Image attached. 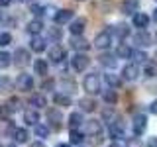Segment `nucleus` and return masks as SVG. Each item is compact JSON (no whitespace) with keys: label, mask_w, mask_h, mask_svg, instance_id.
Returning a JSON list of instances; mask_svg holds the SVG:
<instances>
[{"label":"nucleus","mask_w":157,"mask_h":147,"mask_svg":"<svg viewBox=\"0 0 157 147\" xmlns=\"http://www.w3.org/2000/svg\"><path fill=\"white\" fill-rule=\"evenodd\" d=\"M82 88H85V92L88 96H96L98 92L102 90L100 77H98L96 73H88V75L85 77V81H82Z\"/></svg>","instance_id":"f257e3e1"},{"label":"nucleus","mask_w":157,"mask_h":147,"mask_svg":"<svg viewBox=\"0 0 157 147\" xmlns=\"http://www.w3.org/2000/svg\"><path fill=\"white\" fill-rule=\"evenodd\" d=\"M29 61H32V55H29V51H28L26 47H18L16 51H14V55H12V65L24 69V67L29 65Z\"/></svg>","instance_id":"f03ea898"},{"label":"nucleus","mask_w":157,"mask_h":147,"mask_svg":"<svg viewBox=\"0 0 157 147\" xmlns=\"http://www.w3.org/2000/svg\"><path fill=\"white\" fill-rule=\"evenodd\" d=\"M108 131H110V137L112 139H122L124 137V134H126V124H124V120L122 118H116L114 122H110L108 124Z\"/></svg>","instance_id":"7ed1b4c3"},{"label":"nucleus","mask_w":157,"mask_h":147,"mask_svg":"<svg viewBox=\"0 0 157 147\" xmlns=\"http://www.w3.org/2000/svg\"><path fill=\"white\" fill-rule=\"evenodd\" d=\"M141 75V71H140V65H136V63H128V65L122 67V75L120 78L122 81H137Z\"/></svg>","instance_id":"20e7f679"},{"label":"nucleus","mask_w":157,"mask_h":147,"mask_svg":"<svg viewBox=\"0 0 157 147\" xmlns=\"http://www.w3.org/2000/svg\"><path fill=\"white\" fill-rule=\"evenodd\" d=\"M47 55H49V59H51V63L59 65V63H63L67 59V51H65V47H61L59 43H53V45L49 47Z\"/></svg>","instance_id":"39448f33"},{"label":"nucleus","mask_w":157,"mask_h":147,"mask_svg":"<svg viewBox=\"0 0 157 147\" xmlns=\"http://www.w3.org/2000/svg\"><path fill=\"white\" fill-rule=\"evenodd\" d=\"M88 63H90V57H88L86 53H75L73 59H71V67H73V71H77V73H82L88 67Z\"/></svg>","instance_id":"423d86ee"},{"label":"nucleus","mask_w":157,"mask_h":147,"mask_svg":"<svg viewBox=\"0 0 157 147\" xmlns=\"http://www.w3.org/2000/svg\"><path fill=\"white\" fill-rule=\"evenodd\" d=\"M47 122L51 124V127L55 131H61V122H63V114L57 108H47Z\"/></svg>","instance_id":"0eeeda50"},{"label":"nucleus","mask_w":157,"mask_h":147,"mask_svg":"<svg viewBox=\"0 0 157 147\" xmlns=\"http://www.w3.org/2000/svg\"><path fill=\"white\" fill-rule=\"evenodd\" d=\"M104 32H108L110 36L114 33V36H116V37L122 41V39H126L128 36H130V26L122 22V24H116V26H108V28L104 29Z\"/></svg>","instance_id":"6e6552de"},{"label":"nucleus","mask_w":157,"mask_h":147,"mask_svg":"<svg viewBox=\"0 0 157 147\" xmlns=\"http://www.w3.org/2000/svg\"><path fill=\"white\" fill-rule=\"evenodd\" d=\"M16 88L22 92H28L33 88V77L28 75V73H20L18 78H16Z\"/></svg>","instance_id":"1a4fd4ad"},{"label":"nucleus","mask_w":157,"mask_h":147,"mask_svg":"<svg viewBox=\"0 0 157 147\" xmlns=\"http://www.w3.org/2000/svg\"><path fill=\"white\" fill-rule=\"evenodd\" d=\"M132 127H134V135L140 137V135L147 130V116H145V114H136V116H134V124H132Z\"/></svg>","instance_id":"9d476101"},{"label":"nucleus","mask_w":157,"mask_h":147,"mask_svg":"<svg viewBox=\"0 0 157 147\" xmlns=\"http://www.w3.org/2000/svg\"><path fill=\"white\" fill-rule=\"evenodd\" d=\"M110 43H112V36H110L108 32H100V33L94 37L92 45H94L96 49H100V51H106V49L110 47Z\"/></svg>","instance_id":"9b49d317"},{"label":"nucleus","mask_w":157,"mask_h":147,"mask_svg":"<svg viewBox=\"0 0 157 147\" xmlns=\"http://www.w3.org/2000/svg\"><path fill=\"white\" fill-rule=\"evenodd\" d=\"M43 28H45V26H43L41 18H33V20H29V22L26 24V32H28L32 37H36V36H41Z\"/></svg>","instance_id":"f8f14e48"},{"label":"nucleus","mask_w":157,"mask_h":147,"mask_svg":"<svg viewBox=\"0 0 157 147\" xmlns=\"http://www.w3.org/2000/svg\"><path fill=\"white\" fill-rule=\"evenodd\" d=\"M98 63L106 69H116L118 67V57L112 55V53H108V51H102L100 55H98Z\"/></svg>","instance_id":"ddd939ff"},{"label":"nucleus","mask_w":157,"mask_h":147,"mask_svg":"<svg viewBox=\"0 0 157 147\" xmlns=\"http://www.w3.org/2000/svg\"><path fill=\"white\" fill-rule=\"evenodd\" d=\"M120 8H122V14L134 16V14L140 12V0H122Z\"/></svg>","instance_id":"4468645a"},{"label":"nucleus","mask_w":157,"mask_h":147,"mask_svg":"<svg viewBox=\"0 0 157 147\" xmlns=\"http://www.w3.org/2000/svg\"><path fill=\"white\" fill-rule=\"evenodd\" d=\"M73 20V10L69 8H63V10H57V14H53V22L57 26H63V24H69Z\"/></svg>","instance_id":"2eb2a0df"},{"label":"nucleus","mask_w":157,"mask_h":147,"mask_svg":"<svg viewBox=\"0 0 157 147\" xmlns=\"http://www.w3.org/2000/svg\"><path fill=\"white\" fill-rule=\"evenodd\" d=\"M88 47H90V43H88L85 37H81V36H71V49H75L77 53H85Z\"/></svg>","instance_id":"dca6fc26"},{"label":"nucleus","mask_w":157,"mask_h":147,"mask_svg":"<svg viewBox=\"0 0 157 147\" xmlns=\"http://www.w3.org/2000/svg\"><path fill=\"white\" fill-rule=\"evenodd\" d=\"M47 49V39L41 37V36H36L32 37V41H29V51L33 53H43Z\"/></svg>","instance_id":"f3484780"},{"label":"nucleus","mask_w":157,"mask_h":147,"mask_svg":"<svg viewBox=\"0 0 157 147\" xmlns=\"http://www.w3.org/2000/svg\"><path fill=\"white\" fill-rule=\"evenodd\" d=\"M134 43L137 45V49L140 47H149L151 45V36L145 32V29H140V32H136V36H134Z\"/></svg>","instance_id":"a211bd4d"},{"label":"nucleus","mask_w":157,"mask_h":147,"mask_svg":"<svg viewBox=\"0 0 157 147\" xmlns=\"http://www.w3.org/2000/svg\"><path fill=\"white\" fill-rule=\"evenodd\" d=\"M149 22H151V18L147 16L145 12H137L132 16V24L137 28V29H145L147 26H149Z\"/></svg>","instance_id":"6ab92c4d"},{"label":"nucleus","mask_w":157,"mask_h":147,"mask_svg":"<svg viewBox=\"0 0 157 147\" xmlns=\"http://www.w3.org/2000/svg\"><path fill=\"white\" fill-rule=\"evenodd\" d=\"M2 108H4V112H6V114L12 116V114H16V112L22 110V100H20V98H16V96H12V98H8V102H6Z\"/></svg>","instance_id":"aec40b11"},{"label":"nucleus","mask_w":157,"mask_h":147,"mask_svg":"<svg viewBox=\"0 0 157 147\" xmlns=\"http://www.w3.org/2000/svg\"><path fill=\"white\" fill-rule=\"evenodd\" d=\"M85 28H86V20L85 18H77V20H73V22H71L69 32H71V36H82Z\"/></svg>","instance_id":"412c9836"},{"label":"nucleus","mask_w":157,"mask_h":147,"mask_svg":"<svg viewBox=\"0 0 157 147\" xmlns=\"http://www.w3.org/2000/svg\"><path fill=\"white\" fill-rule=\"evenodd\" d=\"M59 86H61V90H63V94H75L77 92V82L73 81V78H63L61 82H59Z\"/></svg>","instance_id":"4be33fe9"},{"label":"nucleus","mask_w":157,"mask_h":147,"mask_svg":"<svg viewBox=\"0 0 157 147\" xmlns=\"http://www.w3.org/2000/svg\"><path fill=\"white\" fill-rule=\"evenodd\" d=\"M33 73H36V75H39V77H47L49 65H47L45 59H36V63H33Z\"/></svg>","instance_id":"5701e85b"},{"label":"nucleus","mask_w":157,"mask_h":147,"mask_svg":"<svg viewBox=\"0 0 157 147\" xmlns=\"http://www.w3.org/2000/svg\"><path fill=\"white\" fill-rule=\"evenodd\" d=\"M78 106H81L82 112H94L96 110V100L92 96H85L78 100Z\"/></svg>","instance_id":"b1692460"},{"label":"nucleus","mask_w":157,"mask_h":147,"mask_svg":"<svg viewBox=\"0 0 157 147\" xmlns=\"http://www.w3.org/2000/svg\"><path fill=\"white\" fill-rule=\"evenodd\" d=\"M85 130H86V135H96V134H102V124L98 120H88L85 124Z\"/></svg>","instance_id":"393cba45"},{"label":"nucleus","mask_w":157,"mask_h":147,"mask_svg":"<svg viewBox=\"0 0 157 147\" xmlns=\"http://www.w3.org/2000/svg\"><path fill=\"white\" fill-rule=\"evenodd\" d=\"M12 137H14L16 143H26V141L29 139V134H28L26 127H16V130L12 131Z\"/></svg>","instance_id":"a878e982"},{"label":"nucleus","mask_w":157,"mask_h":147,"mask_svg":"<svg viewBox=\"0 0 157 147\" xmlns=\"http://www.w3.org/2000/svg\"><path fill=\"white\" fill-rule=\"evenodd\" d=\"M132 63H136V65H140V63H147V53L141 51V49H132Z\"/></svg>","instance_id":"bb28decb"},{"label":"nucleus","mask_w":157,"mask_h":147,"mask_svg":"<svg viewBox=\"0 0 157 147\" xmlns=\"http://www.w3.org/2000/svg\"><path fill=\"white\" fill-rule=\"evenodd\" d=\"M53 102L61 108H67V106H71V96L63 94V92H57V94H53Z\"/></svg>","instance_id":"cd10ccee"},{"label":"nucleus","mask_w":157,"mask_h":147,"mask_svg":"<svg viewBox=\"0 0 157 147\" xmlns=\"http://www.w3.org/2000/svg\"><path fill=\"white\" fill-rule=\"evenodd\" d=\"M104 82H106L110 88H114V90L122 86V78H120V75H112V73H110V75H104Z\"/></svg>","instance_id":"c85d7f7f"},{"label":"nucleus","mask_w":157,"mask_h":147,"mask_svg":"<svg viewBox=\"0 0 157 147\" xmlns=\"http://www.w3.org/2000/svg\"><path fill=\"white\" fill-rule=\"evenodd\" d=\"M24 122H26V126H36L39 122V114L36 110H26L24 112Z\"/></svg>","instance_id":"c756f323"},{"label":"nucleus","mask_w":157,"mask_h":147,"mask_svg":"<svg viewBox=\"0 0 157 147\" xmlns=\"http://www.w3.org/2000/svg\"><path fill=\"white\" fill-rule=\"evenodd\" d=\"M116 57L118 59H130L132 57V47L126 45V43H120L116 49Z\"/></svg>","instance_id":"7c9ffc66"},{"label":"nucleus","mask_w":157,"mask_h":147,"mask_svg":"<svg viewBox=\"0 0 157 147\" xmlns=\"http://www.w3.org/2000/svg\"><path fill=\"white\" fill-rule=\"evenodd\" d=\"M85 141V134L81 130H71V137H69V143L71 145H81Z\"/></svg>","instance_id":"2f4dec72"},{"label":"nucleus","mask_w":157,"mask_h":147,"mask_svg":"<svg viewBox=\"0 0 157 147\" xmlns=\"http://www.w3.org/2000/svg\"><path fill=\"white\" fill-rule=\"evenodd\" d=\"M29 104H32L33 108H45L47 106V98L43 94H33L32 98H29Z\"/></svg>","instance_id":"473e14b6"},{"label":"nucleus","mask_w":157,"mask_h":147,"mask_svg":"<svg viewBox=\"0 0 157 147\" xmlns=\"http://www.w3.org/2000/svg\"><path fill=\"white\" fill-rule=\"evenodd\" d=\"M81 124H82V114L81 112H75V114L69 116V127H71V130H78Z\"/></svg>","instance_id":"72a5a7b5"},{"label":"nucleus","mask_w":157,"mask_h":147,"mask_svg":"<svg viewBox=\"0 0 157 147\" xmlns=\"http://www.w3.org/2000/svg\"><path fill=\"white\" fill-rule=\"evenodd\" d=\"M16 130V126H14V122L12 120H0V131H2L4 135H8V134H12V131Z\"/></svg>","instance_id":"f704fd0d"},{"label":"nucleus","mask_w":157,"mask_h":147,"mask_svg":"<svg viewBox=\"0 0 157 147\" xmlns=\"http://www.w3.org/2000/svg\"><path fill=\"white\" fill-rule=\"evenodd\" d=\"M104 102L110 106H114L118 102V92L114 90V88H108V90H104Z\"/></svg>","instance_id":"c9c22d12"},{"label":"nucleus","mask_w":157,"mask_h":147,"mask_svg":"<svg viewBox=\"0 0 157 147\" xmlns=\"http://www.w3.org/2000/svg\"><path fill=\"white\" fill-rule=\"evenodd\" d=\"M33 131H36V135L39 137V139H45V137L49 135V126L36 124V126H33Z\"/></svg>","instance_id":"e433bc0d"},{"label":"nucleus","mask_w":157,"mask_h":147,"mask_svg":"<svg viewBox=\"0 0 157 147\" xmlns=\"http://www.w3.org/2000/svg\"><path fill=\"white\" fill-rule=\"evenodd\" d=\"M12 65V55L8 51H0V69H8Z\"/></svg>","instance_id":"4c0bfd02"},{"label":"nucleus","mask_w":157,"mask_h":147,"mask_svg":"<svg viewBox=\"0 0 157 147\" xmlns=\"http://www.w3.org/2000/svg\"><path fill=\"white\" fill-rule=\"evenodd\" d=\"M61 37H63V29L61 28H51L49 29V39H51V41H61Z\"/></svg>","instance_id":"58836bf2"},{"label":"nucleus","mask_w":157,"mask_h":147,"mask_svg":"<svg viewBox=\"0 0 157 147\" xmlns=\"http://www.w3.org/2000/svg\"><path fill=\"white\" fill-rule=\"evenodd\" d=\"M12 43V33L10 32H0V47H6Z\"/></svg>","instance_id":"ea45409f"},{"label":"nucleus","mask_w":157,"mask_h":147,"mask_svg":"<svg viewBox=\"0 0 157 147\" xmlns=\"http://www.w3.org/2000/svg\"><path fill=\"white\" fill-rule=\"evenodd\" d=\"M55 85H57L55 78H45V81L41 82V90H43V92H51L53 88H55Z\"/></svg>","instance_id":"a19ab883"},{"label":"nucleus","mask_w":157,"mask_h":147,"mask_svg":"<svg viewBox=\"0 0 157 147\" xmlns=\"http://www.w3.org/2000/svg\"><path fill=\"white\" fill-rule=\"evenodd\" d=\"M144 73H145V77L153 78V77H157V67L153 65V63H145V69H144Z\"/></svg>","instance_id":"79ce46f5"},{"label":"nucleus","mask_w":157,"mask_h":147,"mask_svg":"<svg viewBox=\"0 0 157 147\" xmlns=\"http://www.w3.org/2000/svg\"><path fill=\"white\" fill-rule=\"evenodd\" d=\"M29 12H32L33 16H43V6H41V4L32 2V4H29Z\"/></svg>","instance_id":"37998d69"},{"label":"nucleus","mask_w":157,"mask_h":147,"mask_svg":"<svg viewBox=\"0 0 157 147\" xmlns=\"http://www.w3.org/2000/svg\"><path fill=\"white\" fill-rule=\"evenodd\" d=\"M126 147H144V143H141V139L140 137H130V139L126 141Z\"/></svg>","instance_id":"c03bdc74"},{"label":"nucleus","mask_w":157,"mask_h":147,"mask_svg":"<svg viewBox=\"0 0 157 147\" xmlns=\"http://www.w3.org/2000/svg\"><path fill=\"white\" fill-rule=\"evenodd\" d=\"M10 86H12L10 78H6V77H0V92H6V90H10Z\"/></svg>","instance_id":"a18cd8bd"},{"label":"nucleus","mask_w":157,"mask_h":147,"mask_svg":"<svg viewBox=\"0 0 157 147\" xmlns=\"http://www.w3.org/2000/svg\"><path fill=\"white\" fill-rule=\"evenodd\" d=\"M88 143H90V145H100V143H102V134L88 135Z\"/></svg>","instance_id":"49530a36"},{"label":"nucleus","mask_w":157,"mask_h":147,"mask_svg":"<svg viewBox=\"0 0 157 147\" xmlns=\"http://www.w3.org/2000/svg\"><path fill=\"white\" fill-rule=\"evenodd\" d=\"M149 112H151L153 116H157V100H153V102L149 104Z\"/></svg>","instance_id":"de8ad7c7"},{"label":"nucleus","mask_w":157,"mask_h":147,"mask_svg":"<svg viewBox=\"0 0 157 147\" xmlns=\"http://www.w3.org/2000/svg\"><path fill=\"white\" fill-rule=\"evenodd\" d=\"M147 147H157V135L149 137V141H147Z\"/></svg>","instance_id":"09e8293b"},{"label":"nucleus","mask_w":157,"mask_h":147,"mask_svg":"<svg viewBox=\"0 0 157 147\" xmlns=\"http://www.w3.org/2000/svg\"><path fill=\"white\" fill-rule=\"evenodd\" d=\"M10 2H12V0H0V8H6V6H10Z\"/></svg>","instance_id":"8fccbe9b"},{"label":"nucleus","mask_w":157,"mask_h":147,"mask_svg":"<svg viewBox=\"0 0 157 147\" xmlns=\"http://www.w3.org/2000/svg\"><path fill=\"white\" fill-rule=\"evenodd\" d=\"M29 147H45V143H41V139H39V141H33Z\"/></svg>","instance_id":"3c124183"},{"label":"nucleus","mask_w":157,"mask_h":147,"mask_svg":"<svg viewBox=\"0 0 157 147\" xmlns=\"http://www.w3.org/2000/svg\"><path fill=\"white\" fill-rule=\"evenodd\" d=\"M151 18H153V22H155V24H157V8H155V10H153V16H151Z\"/></svg>","instance_id":"603ef678"},{"label":"nucleus","mask_w":157,"mask_h":147,"mask_svg":"<svg viewBox=\"0 0 157 147\" xmlns=\"http://www.w3.org/2000/svg\"><path fill=\"white\" fill-rule=\"evenodd\" d=\"M108 147H120V143H118V141H112V143L108 145Z\"/></svg>","instance_id":"864d4df0"},{"label":"nucleus","mask_w":157,"mask_h":147,"mask_svg":"<svg viewBox=\"0 0 157 147\" xmlns=\"http://www.w3.org/2000/svg\"><path fill=\"white\" fill-rule=\"evenodd\" d=\"M55 147H69V143H57Z\"/></svg>","instance_id":"5fc2aeb1"},{"label":"nucleus","mask_w":157,"mask_h":147,"mask_svg":"<svg viewBox=\"0 0 157 147\" xmlns=\"http://www.w3.org/2000/svg\"><path fill=\"white\" fill-rule=\"evenodd\" d=\"M2 112H4V108H2V104H0V114H2Z\"/></svg>","instance_id":"6e6d98bb"},{"label":"nucleus","mask_w":157,"mask_h":147,"mask_svg":"<svg viewBox=\"0 0 157 147\" xmlns=\"http://www.w3.org/2000/svg\"><path fill=\"white\" fill-rule=\"evenodd\" d=\"M14 2H24V0H14Z\"/></svg>","instance_id":"4d7b16f0"},{"label":"nucleus","mask_w":157,"mask_h":147,"mask_svg":"<svg viewBox=\"0 0 157 147\" xmlns=\"http://www.w3.org/2000/svg\"><path fill=\"white\" fill-rule=\"evenodd\" d=\"M0 20H2V12H0Z\"/></svg>","instance_id":"13d9d810"},{"label":"nucleus","mask_w":157,"mask_h":147,"mask_svg":"<svg viewBox=\"0 0 157 147\" xmlns=\"http://www.w3.org/2000/svg\"><path fill=\"white\" fill-rule=\"evenodd\" d=\"M155 41H157V33H155Z\"/></svg>","instance_id":"bf43d9fd"},{"label":"nucleus","mask_w":157,"mask_h":147,"mask_svg":"<svg viewBox=\"0 0 157 147\" xmlns=\"http://www.w3.org/2000/svg\"><path fill=\"white\" fill-rule=\"evenodd\" d=\"M8 147H14V145H8Z\"/></svg>","instance_id":"052dcab7"},{"label":"nucleus","mask_w":157,"mask_h":147,"mask_svg":"<svg viewBox=\"0 0 157 147\" xmlns=\"http://www.w3.org/2000/svg\"><path fill=\"white\" fill-rule=\"evenodd\" d=\"M155 2H157V0H155Z\"/></svg>","instance_id":"680f3d73"}]
</instances>
